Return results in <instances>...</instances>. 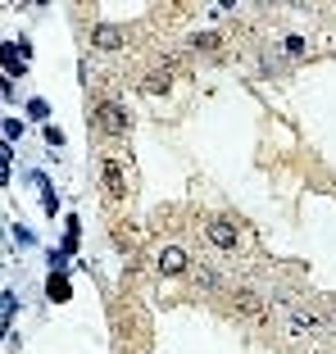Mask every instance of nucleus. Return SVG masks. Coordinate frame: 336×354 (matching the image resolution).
Masks as SVG:
<instances>
[{"mask_svg": "<svg viewBox=\"0 0 336 354\" xmlns=\"http://www.w3.org/2000/svg\"><path fill=\"white\" fill-rule=\"evenodd\" d=\"M91 41H96V50H123V28L119 23H96V32H91Z\"/></svg>", "mask_w": 336, "mask_h": 354, "instance_id": "nucleus-3", "label": "nucleus"}, {"mask_svg": "<svg viewBox=\"0 0 336 354\" xmlns=\"http://www.w3.org/2000/svg\"><path fill=\"white\" fill-rule=\"evenodd\" d=\"M159 273H168V277H177V273H186V250H177V246H168L159 255Z\"/></svg>", "mask_w": 336, "mask_h": 354, "instance_id": "nucleus-5", "label": "nucleus"}, {"mask_svg": "<svg viewBox=\"0 0 336 354\" xmlns=\"http://www.w3.org/2000/svg\"><path fill=\"white\" fill-rule=\"evenodd\" d=\"M205 236H209V246H218V250H237V227L228 218H209Z\"/></svg>", "mask_w": 336, "mask_h": 354, "instance_id": "nucleus-2", "label": "nucleus"}, {"mask_svg": "<svg viewBox=\"0 0 336 354\" xmlns=\"http://www.w3.org/2000/svg\"><path fill=\"white\" fill-rule=\"evenodd\" d=\"M232 309L246 313V318H259L264 304H259V295H255V291H237V295H232Z\"/></svg>", "mask_w": 336, "mask_h": 354, "instance_id": "nucleus-6", "label": "nucleus"}, {"mask_svg": "<svg viewBox=\"0 0 336 354\" xmlns=\"http://www.w3.org/2000/svg\"><path fill=\"white\" fill-rule=\"evenodd\" d=\"M141 91H146V96H164V91H168V73L146 77V82H141Z\"/></svg>", "mask_w": 336, "mask_h": 354, "instance_id": "nucleus-7", "label": "nucleus"}, {"mask_svg": "<svg viewBox=\"0 0 336 354\" xmlns=\"http://www.w3.org/2000/svg\"><path fill=\"white\" fill-rule=\"evenodd\" d=\"M100 177H105V191H109V200H123V195H128V186H123V164H119V159H105Z\"/></svg>", "mask_w": 336, "mask_h": 354, "instance_id": "nucleus-4", "label": "nucleus"}, {"mask_svg": "<svg viewBox=\"0 0 336 354\" xmlns=\"http://www.w3.org/2000/svg\"><path fill=\"white\" fill-rule=\"evenodd\" d=\"M96 128L109 132V137H123V132H128V114H123V105H114V100L96 105Z\"/></svg>", "mask_w": 336, "mask_h": 354, "instance_id": "nucleus-1", "label": "nucleus"}, {"mask_svg": "<svg viewBox=\"0 0 336 354\" xmlns=\"http://www.w3.org/2000/svg\"><path fill=\"white\" fill-rule=\"evenodd\" d=\"M195 282H200L205 291H214L218 286V268H195Z\"/></svg>", "mask_w": 336, "mask_h": 354, "instance_id": "nucleus-9", "label": "nucleus"}, {"mask_svg": "<svg viewBox=\"0 0 336 354\" xmlns=\"http://www.w3.org/2000/svg\"><path fill=\"white\" fill-rule=\"evenodd\" d=\"M191 46H195V50H218V37L214 32H195Z\"/></svg>", "mask_w": 336, "mask_h": 354, "instance_id": "nucleus-8", "label": "nucleus"}]
</instances>
